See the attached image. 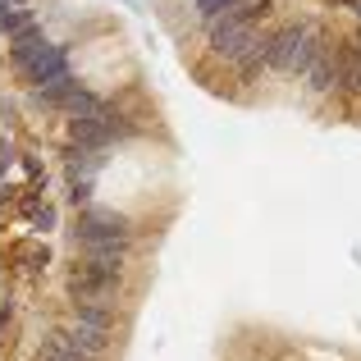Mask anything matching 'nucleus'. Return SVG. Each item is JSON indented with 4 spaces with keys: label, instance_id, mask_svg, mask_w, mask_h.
Returning a JSON list of instances; mask_svg holds the SVG:
<instances>
[{
    "label": "nucleus",
    "instance_id": "nucleus-1",
    "mask_svg": "<svg viewBox=\"0 0 361 361\" xmlns=\"http://www.w3.org/2000/svg\"><path fill=\"white\" fill-rule=\"evenodd\" d=\"M320 46H325V37H320L311 23L274 27V32H270V69L283 73V78H302V69L316 60Z\"/></svg>",
    "mask_w": 361,
    "mask_h": 361
},
{
    "label": "nucleus",
    "instance_id": "nucleus-2",
    "mask_svg": "<svg viewBox=\"0 0 361 361\" xmlns=\"http://www.w3.org/2000/svg\"><path fill=\"white\" fill-rule=\"evenodd\" d=\"M9 60H14L18 78L32 82V87H42V82L69 73V51H64V46H55V42H37L32 51H18V55H9Z\"/></svg>",
    "mask_w": 361,
    "mask_h": 361
},
{
    "label": "nucleus",
    "instance_id": "nucleus-3",
    "mask_svg": "<svg viewBox=\"0 0 361 361\" xmlns=\"http://www.w3.org/2000/svg\"><path fill=\"white\" fill-rule=\"evenodd\" d=\"M69 298L73 302H106V307H115V298H119V274L115 270H101V265H92V261H73V270H69Z\"/></svg>",
    "mask_w": 361,
    "mask_h": 361
},
{
    "label": "nucleus",
    "instance_id": "nucleus-4",
    "mask_svg": "<svg viewBox=\"0 0 361 361\" xmlns=\"http://www.w3.org/2000/svg\"><path fill=\"white\" fill-rule=\"evenodd\" d=\"M110 238H133V224L110 206H82V215L73 220V243H110Z\"/></svg>",
    "mask_w": 361,
    "mask_h": 361
},
{
    "label": "nucleus",
    "instance_id": "nucleus-5",
    "mask_svg": "<svg viewBox=\"0 0 361 361\" xmlns=\"http://www.w3.org/2000/svg\"><path fill=\"white\" fill-rule=\"evenodd\" d=\"M302 82H307L311 97H329V92H338V51H334V46H320L316 60L302 69Z\"/></svg>",
    "mask_w": 361,
    "mask_h": 361
},
{
    "label": "nucleus",
    "instance_id": "nucleus-6",
    "mask_svg": "<svg viewBox=\"0 0 361 361\" xmlns=\"http://www.w3.org/2000/svg\"><path fill=\"white\" fill-rule=\"evenodd\" d=\"M69 142L73 147H87V151H106L115 142V133H110L106 115H69Z\"/></svg>",
    "mask_w": 361,
    "mask_h": 361
},
{
    "label": "nucleus",
    "instance_id": "nucleus-7",
    "mask_svg": "<svg viewBox=\"0 0 361 361\" xmlns=\"http://www.w3.org/2000/svg\"><path fill=\"white\" fill-rule=\"evenodd\" d=\"M73 325L115 334V307H106V302H73Z\"/></svg>",
    "mask_w": 361,
    "mask_h": 361
},
{
    "label": "nucleus",
    "instance_id": "nucleus-8",
    "mask_svg": "<svg viewBox=\"0 0 361 361\" xmlns=\"http://www.w3.org/2000/svg\"><path fill=\"white\" fill-rule=\"evenodd\" d=\"M338 92H348V97H361V46H348V51H338Z\"/></svg>",
    "mask_w": 361,
    "mask_h": 361
},
{
    "label": "nucleus",
    "instance_id": "nucleus-9",
    "mask_svg": "<svg viewBox=\"0 0 361 361\" xmlns=\"http://www.w3.org/2000/svg\"><path fill=\"white\" fill-rule=\"evenodd\" d=\"M78 87V78L73 73H60V78H51V82H42L37 87V106H46V110H64V101H69V92Z\"/></svg>",
    "mask_w": 361,
    "mask_h": 361
},
{
    "label": "nucleus",
    "instance_id": "nucleus-10",
    "mask_svg": "<svg viewBox=\"0 0 361 361\" xmlns=\"http://www.w3.org/2000/svg\"><path fill=\"white\" fill-rule=\"evenodd\" d=\"M188 5H192V14H197V18H202V23H206V18H215V14H220V9H229L233 0H188Z\"/></svg>",
    "mask_w": 361,
    "mask_h": 361
},
{
    "label": "nucleus",
    "instance_id": "nucleus-11",
    "mask_svg": "<svg viewBox=\"0 0 361 361\" xmlns=\"http://www.w3.org/2000/svg\"><path fill=\"white\" fill-rule=\"evenodd\" d=\"M18 5H27V0H0V18H5L9 9H18Z\"/></svg>",
    "mask_w": 361,
    "mask_h": 361
},
{
    "label": "nucleus",
    "instance_id": "nucleus-12",
    "mask_svg": "<svg viewBox=\"0 0 361 361\" xmlns=\"http://www.w3.org/2000/svg\"><path fill=\"white\" fill-rule=\"evenodd\" d=\"M343 5H348V9H357V5H361V0H343Z\"/></svg>",
    "mask_w": 361,
    "mask_h": 361
}]
</instances>
